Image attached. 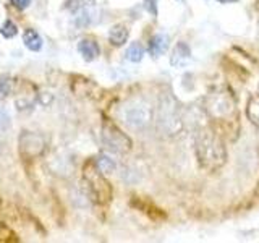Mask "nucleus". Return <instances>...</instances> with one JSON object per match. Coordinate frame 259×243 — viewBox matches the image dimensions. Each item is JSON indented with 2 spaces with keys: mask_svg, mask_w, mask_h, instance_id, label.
Segmentation results:
<instances>
[{
  "mask_svg": "<svg viewBox=\"0 0 259 243\" xmlns=\"http://www.w3.org/2000/svg\"><path fill=\"white\" fill-rule=\"evenodd\" d=\"M196 154L199 164L209 170L221 167L225 160V149L222 143L209 132H201L196 136Z\"/></svg>",
  "mask_w": 259,
  "mask_h": 243,
  "instance_id": "obj_1",
  "label": "nucleus"
},
{
  "mask_svg": "<svg viewBox=\"0 0 259 243\" xmlns=\"http://www.w3.org/2000/svg\"><path fill=\"white\" fill-rule=\"evenodd\" d=\"M84 182L88 186V193L97 205H107L112 199V186L105 180L102 172L96 167L94 160L84 167Z\"/></svg>",
  "mask_w": 259,
  "mask_h": 243,
  "instance_id": "obj_2",
  "label": "nucleus"
},
{
  "mask_svg": "<svg viewBox=\"0 0 259 243\" xmlns=\"http://www.w3.org/2000/svg\"><path fill=\"white\" fill-rule=\"evenodd\" d=\"M102 141L105 143V146H109L112 151L120 152V154L128 152L132 149V140H130V136L125 135L113 122L107 118H104L102 122Z\"/></svg>",
  "mask_w": 259,
  "mask_h": 243,
  "instance_id": "obj_3",
  "label": "nucleus"
},
{
  "mask_svg": "<svg viewBox=\"0 0 259 243\" xmlns=\"http://www.w3.org/2000/svg\"><path fill=\"white\" fill-rule=\"evenodd\" d=\"M159 124L168 135H175L182 128L180 113H178V104L172 96H167L160 101L159 107Z\"/></svg>",
  "mask_w": 259,
  "mask_h": 243,
  "instance_id": "obj_4",
  "label": "nucleus"
},
{
  "mask_svg": "<svg viewBox=\"0 0 259 243\" xmlns=\"http://www.w3.org/2000/svg\"><path fill=\"white\" fill-rule=\"evenodd\" d=\"M151 107L143 101L128 102L121 110V118L132 128H144L151 122Z\"/></svg>",
  "mask_w": 259,
  "mask_h": 243,
  "instance_id": "obj_5",
  "label": "nucleus"
},
{
  "mask_svg": "<svg viewBox=\"0 0 259 243\" xmlns=\"http://www.w3.org/2000/svg\"><path fill=\"white\" fill-rule=\"evenodd\" d=\"M46 140L37 133L23 132L20 135V154L26 159H34L44 152Z\"/></svg>",
  "mask_w": 259,
  "mask_h": 243,
  "instance_id": "obj_6",
  "label": "nucleus"
},
{
  "mask_svg": "<svg viewBox=\"0 0 259 243\" xmlns=\"http://www.w3.org/2000/svg\"><path fill=\"white\" fill-rule=\"evenodd\" d=\"M191 60V51L188 44L185 43H178L174 51H172V55H170V63H172V67L175 68H182L185 67L186 63Z\"/></svg>",
  "mask_w": 259,
  "mask_h": 243,
  "instance_id": "obj_7",
  "label": "nucleus"
},
{
  "mask_svg": "<svg viewBox=\"0 0 259 243\" xmlns=\"http://www.w3.org/2000/svg\"><path fill=\"white\" fill-rule=\"evenodd\" d=\"M210 110H212L214 115L217 117H225L229 115V113L233 112V102L229 99V97H225L224 94H217L214 97V101L210 102Z\"/></svg>",
  "mask_w": 259,
  "mask_h": 243,
  "instance_id": "obj_8",
  "label": "nucleus"
},
{
  "mask_svg": "<svg viewBox=\"0 0 259 243\" xmlns=\"http://www.w3.org/2000/svg\"><path fill=\"white\" fill-rule=\"evenodd\" d=\"M78 52L81 54V57H83L86 62H93L99 57L101 49H99V44H97L96 40L83 39V40H79V44H78Z\"/></svg>",
  "mask_w": 259,
  "mask_h": 243,
  "instance_id": "obj_9",
  "label": "nucleus"
},
{
  "mask_svg": "<svg viewBox=\"0 0 259 243\" xmlns=\"http://www.w3.org/2000/svg\"><path fill=\"white\" fill-rule=\"evenodd\" d=\"M128 36H130V31L125 24H121V23L113 24L109 31V40H110V44L115 46V47L123 46L128 40Z\"/></svg>",
  "mask_w": 259,
  "mask_h": 243,
  "instance_id": "obj_10",
  "label": "nucleus"
},
{
  "mask_svg": "<svg viewBox=\"0 0 259 243\" xmlns=\"http://www.w3.org/2000/svg\"><path fill=\"white\" fill-rule=\"evenodd\" d=\"M23 43L24 46H26V49H29V51L32 52H39L40 49H42V37H40V34L36 31V29H24L23 32Z\"/></svg>",
  "mask_w": 259,
  "mask_h": 243,
  "instance_id": "obj_11",
  "label": "nucleus"
},
{
  "mask_svg": "<svg viewBox=\"0 0 259 243\" xmlns=\"http://www.w3.org/2000/svg\"><path fill=\"white\" fill-rule=\"evenodd\" d=\"M168 49V36L156 34L149 40V54L152 57H160Z\"/></svg>",
  "mask_w": 259,
  "mask_h": 243,
  "instance_id": "obj_12",
  "label": "nucleus"
},
{
  "mask_svg": "<svg viewBox=\"0 0 259 243\" xmlns=\"http://www.w3.org/2000/svg\"><path fill=\"white\" fill-rule=\"evenodd\" d=\"M125 57H126V60L133 62V63L141 62L143 57H144V47L140 43H133L132 46L126 49Z\"/></svg>",
  "mask_w": 259,
  "mask_h": 243,
  "instance_id": "obj_13",
  "label": "nucleus"
},
{
  "mask_svg": "<svg viewBox=\"0 0 259 243\" xmlns=\"http://www.w3.org/2000/svg\"><path fill=\"white\" fill-rule=\"evenodd\" d=\"M94 164H96V167L99 169L102 174H112L113 170H115V162H113L110 157L104 156V154H101V156L96 157Z\"/></svg>",
  "mask_w": 259,
  "mask_h": 243,
  "instance_id": "obj_14",
  "label": "nucleus"
},
{
  "mask_svg": "<svg viewBox=\"0 0 259 243\" xmlns=\"http://www.w3.org/2000/svg\"><path fill=\"white\" fill-rule=\"evenodd\" d=\"M0 34L5 39H13L18 34V28H16V24L12 20H5L2 26H0Z\"/></svg>",
  "mask_w": 259,
  "mask_h": 243,
  "instance_id": "obj_15",
  "label": "nucleus"
},
{
  "mask_svg": "<svg viewBox=\"0 0 259 243\" xmlns=\"http://www.w3.org/2000/svg\"><path fill=\"white\" fill-rule=\"evenodd\" d=\"M15 91V81L12 78H0V101Z\"/></svg>",
  "mask_w": 259,
  "mask_h": 243,
  "instance_id": "obj_16",
  "label": "nucleus"
},
{
  "mask_svg": "<svg viewBox=\"0 0 259 243\" xmlns=\"http://www.w3.org/2000/svg\"><path fill=\"white\" fill-rule=\"evenodd\" d=\"M248 115L256 125H259V99H251L248 107Z\"/></svg>",
  "mask_w": 259,
  "mask_h": 243,
  "instance_id": "obj_17",
  "label": "nucleus"
},
{
  "mask_svg": "<svg viewBox=\"0 0 259 243\" xmlns=\"http://www.w3.org/2000/svg\"><path fill=\"white\" fill-rule=\"evenodd\" d=\"M144 7L152 16H157V0H144Z\"/></svg>",
  "mask_w": 259,
  "mask_h": 243,
  "instance_id": "obj_18",
  "label": "nucleus"
},
{
  "mask_svg": "<svg viewBox=\"0 0 259 243\" xmlns=\"http://www.w3.org/2000/svg\"><path fill=\"white\" fill-rule=\"evenodd\" d=\"M10 4L16 8V10H26V8L31 5V0H10Z\"/></svg>",
  "mask_w": 259,
  "mask_h": 243,
  "instance_id": "obj_19",
  "label": "nucleus"
},
{
  "mask_svg": "<svg viewBox=\"0 0 259 243\" xmlns=\"http://www.w3.org/2000/svg\"><path fill=\"white\" fill-rule=\"evenodd\" d=\"M8 125H10V117H8V113L0 107V130H5Z\"/></svg>",
  "mask_w": 259,
  "mask_h": 243,
  "instance_id": "obj_20",
  "label": "nucleus"
},
{
  "mask_svg": "<svg viewBox=\"0 0 259 243\" xmlns=\"http://www.w3.org/2000/svg\"><path fill=\"white\" fill-rule=\"evenodd\" d=\"M4 233H10V232H8V230H7V227H5L2 222H0V237H2Z\"/></svg>",
  "mask_w": 259,
  "mask_h": 243,
  "instance_id": "obj_21",
  "label": "nucleus"
},
{
  "mask_svg": "<svg viewBox=\"0 0 259 243\" xmlns=\"http://www.w3.org/2000/svg\"><path fill=\"white\" fill-rule=\"evenodd\" d=\"M221 4H233V2H237V0H219Z\"/></svg>",
  "mask_w": 259,
  "mask_h": 243,
  "instance_id": "obj_22",
  "label": "nucleus"
},
{
  "mask_svg": "<svg viewBox=\"0 0 259 243\" xmlns=\"http://www.w3.org/2000/svg\"><path fill=\"white\" fill-rule=\"evenodd\" d=\"M177 2H180V4H185V0H177Z\"/></svg>",
  "mask_w": 259,
  "mask_h": 243,
  "instance_id": "obj_23",
  "label": "nucleus"
}]
</instances>
